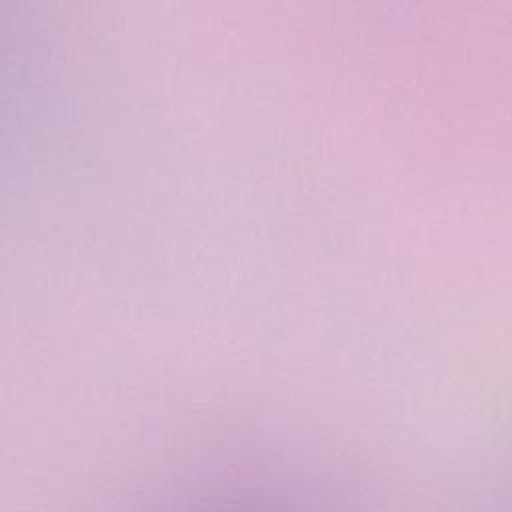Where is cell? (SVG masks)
<instances>
[{
  "label": "cell",
  "instance_id": "6da1fadb",
  "mask_svg": "<svg viewBox=\"0 0 512 512\" xmlns=\"http://www.w3.org/2000/svg\"><path fill=\"white\" fill-rule=\"evenodd\" d=\"M200 512H272L268 508H242V506H218L214 510H200Z\"/></svg>",
  "mask_w": 512,
  "mask_h": 512
}]
</instances>
